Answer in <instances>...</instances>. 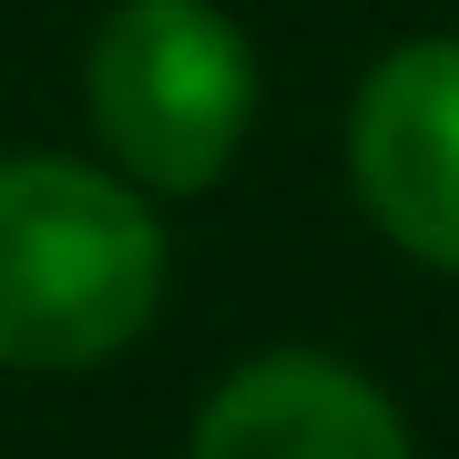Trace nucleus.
<instances>
[{"label": "nucleus", "mask_w": 459, "mask_h": 459, "mask_svg": "<svg viewBox=\"0 0 459 459\" xmlns=\"http://www.w3.org/2000/svg\"><path fill=\"white\" fill-rule=\"evenodd\" d=\"M174 276L164 214L113 164L0 153V368L82 377L153 327Z\"/></svg>", "instance_id": "1"}, {"label": "nucleus", "mask_w": 459, "mask_h": 459, "mask_svg": "<svg viewBox=\"0 0 459 459\" xmlns=\"http://www.w3.org/2000/svg\"><path fill=\"white\" fill-rule=\"evenodd\" d=\"M82 113L133 195H204L255 133V41L214 0H113L82 51Z\"/></svg>", "instance_id": "2"}, {"label": "nucleus", "mask_w": 459, "mask_h": 459, "mask_svg": "<svg viewBox=\"0 0 459 459\" xmlns=\"http://www.w3.org/2000/svg\"><path fill=\"white\" fill-rule=\"evenodd\" d=\"M347 184L398 255L459 276V31L398 41L347 102Z\"/></svg>", "instance_id": "3"}, {"label": "nucleus", "mask_w": 459, "mask_h": 459, "mask_svg": "<svg viewBox=\"0 0 459 459\" xmlns=\"http://www.w3.org/2000/svg\"><path fill=\"white\" fill-rule=\"evenodd\" d=\"M184 459H419V449L388 388H368L347 358L265 347L204 398Z\"/></svg>", "instance_id": "4"}]
</instances>
